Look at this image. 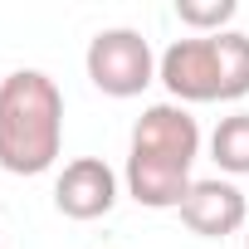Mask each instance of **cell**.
Masks as SVG:
<instances>
[{
  "label": "cell",
  "mask_w": 249,
  "mask_h": 249,
  "mask_svg": "<svg viewBox=\"0 0 249 249\" xmlns=\"http://www.w3.org/2000/svg\"><path fill=\"white\" fill-rule=\"evenodd\" d=\"M54 205L69 220H103L117 205V171L103 157H73L54 181Z\"/></svg>",
  "instance_id": "cell-6"
},
{
  "label": "cell",
  "mask_w": 249,
  "mask_h": 249,
  "mask_svg": "<svg viewBox=\"0 0 249 249\" xmlns=\"http://www.w3.org/2000/svg\"><path fill=\"white\" fill-rule=\"evenodd\" d=\"M210 157L230 176H249V112L220 117V127L210 132Z\"/></svg>",
  "instance_id": "cell-7"
},
{
  "label": "cell",
  "mask_w": 249,
  "mask_h": 249,
  "mask_svg": "<svg viewBox=\"0 0 249 249\" xmlns=\"http://www.w3.org/2000/svg\"><path fill=\"white\" fill-rule=\"evenodd\" d=\"M64 147V93L44 69L0 78V166L10 176H44Z\"/></svg>",
  "instance_id": "cell-2"
},
{
  "label": "cell",
  "mask_w": 249,
  "mask_h": 249,
  "mask_svg": "<svg viewBox=\"0 0 249 249\" xmlns=\"http://www.w3.org/2000/svg\"><path fill=\"white\" fill-rule=\"evenodd\" d=\"M157 54L147 44L142 30H127V25H112V30H98L88 39V54H83V69H88V83L107 98H137L152 78H157Z\"/></svg>",
  "instance_id": "cell-4"
},
{
  "label": "cell",
  "mask_w": 249,
  "mask_h": 249,
  "mask_svg": "<svg viewBox=\"0 0 249 249\" xmlns=\"http://www.w3.org/2000/svg\"><path fill=\"white\" fill-rule=\"evenodd\" d=\"M157 78L166 83L171 103H239L249 93V35H191L166 44Z\"/></svg>",
  "instance_id": "cell-3"
},
{
  "label": "cell",
  "mask_w": 249,
  "mask_h": 249,
  "mask_svg": "<svg viewBox=\"0 0 249 249\" xmlns=\"http://www.w3.org/2000/svg\"><path fill=\"white\" fill-rule=\"evenodd\" d=\"M181 225L200 239H230L249 225V200L234 181H220V176L196 181L181 200Z\"/></svg>",
  "instance_id": "cell-5"
},
{
  "label": "cell",
  "mask_w": 249,
  "mask_h": 249,
  "mask_svg": "<svg viewBox=\"0 0 249 249\" xmlns=\"http://www.w3.org/2000/svg\"><path fill=\"white\" fill-rule=\"evenodd\" d=\"M244 249H249V225H244Z\"/></svg>",
  "instance_id": "cell-9"
},
{
  "label": "cell",
  "mask_w": 249,
  "mask_h": 249,
  "mask_svg": "<svg viewBox=\"0 0 249 249\" xmlns=\"http://www.w3.org/2000/svg\"><path fill=\"white\" fill-rule=\"evenodd\" d=\"M234 15H239L234 0H176V20L191 35H220V30H230Z\"/></svg>",
  "instance_id": "cell-8"
},
{
  "label": "cell",
  "mask_w": 249,
  "mask_h": 249,
  "mask_svg": "<svg viewBox=\"0 0 249 249\" xmlns=\"http://www.w3.org/2000/svg\"><path fill=\"white\" fill-rule=\"evenodd\" d=\"M196 157L200 122L181 103H152L127 137V171H122L127 196L147 210H181L186 191L196 186Z\"/></svg>",
  "instance_id": "cell-1"
}]
</instances>
